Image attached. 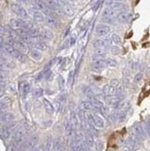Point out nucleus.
Instances as JSON below:
<instances>
[{
  "instance_id": "f257e3e1",
  "label": "nucleus",
  "mask_w": 150,
  "mask_h": 151,
  "mask_svg": "<svg viewBox=\"0 0 150 151\" xmlns=\"http://www.w3.org/2000/svg\"><path fill=\"white\" fill-rule=\"evenodd\" d=\"M87 122L89 123V125L92 127L93 129L95 127L103 129L105 127V122L102 119L101 117H99L96 114H87Z\"/></svg>"
},
{
  "instance_id": "f03ea898",
  "label": "nucleus",
  "mask_w": 150,
  "mask_h": 151,
  "mask_svg": "<svg viewBox=\"0 0 150 151\" xmlns=\"http://www.w3.org/2000/svg\"><path fill=\"white\" fill-rule=\"evenodd\" d=\"M37 142H38V136L36 134L32 135L30 138H28L21 147H19L17 149V151H29V150H32L35 147Z\"/></svg>"
},
{
  "instance_id": "7ed1b4c3",
  "label": "nucleus",
  "mask_w": 150,
  "mask_h": 151,
  "mask_svg": "<svg viewBox=\"0 0 150 151\" xmlns=\"http://www.w3.org/2000/svg\"><path fill=\"white\" fill-rule=\"evenodd\" d=\"M108 67V62L107 60L102 58H97L94 60V63H93V70L95 71V73H101L104 70Z\"/></svg>"
},
{
  "instance_id": "20e7f679",
  "label": "nucleus",
  "mask_w": 150,
  "mask_h": 151,
  "mask_svg": "<svg viewBox=\"0 0 150 151\" xmlns=\"http://www.w3.org/2000/svg\"><path fill=\"white\" fill-rule=\"evenodd\" d=\"M11 9L19 18H22V19H28L29 18L27 11H26L23 6H22L19 4H12Z\"/></svg>"
},
{
  "instance_id": "39448f33",
  "label": "nucleus",
  "mask_w": 150,
  "mask_h": 151,
  "mask_svg": "<svg viewBox=\"0 0 150 151\" xmlns=\"http://www.w3.org/2000/svg\"><path fill=\"white\" fill-rule=\"evenodd\" d=\"M9 125H6V126H2L1 127V138L2 140H8L10 138V136H11V133H12V129L13 127H14L15 125V122H9Z\"/></svg>"
},
{
  "instance_id": "423d86ee",
  "label": "nucleus",
  "mask_w": 150,
  "mask_h": 151,
  "mask_svg": "<svg viewBox=\"0 0 150 151\" xmlns=\"http://www.w3.org/2000/svg\"><path fill=\"white\" fill-rule=\"evenodd\" d=\"M120 13H121L120 10H116V9L107 8L102 12V18L103 19H114L116 18H118Z\"/></svg>"
},
{
  "instance_id": "0eeeda50",
  "label": "nucleus",
  "mask_w": 150,
  "mask_h": 151,
  "mask_svg": "<svg viewBox=\"0 0 150 151\" xmlns=\"http://www.w3.org/2000/svg\"><path fill=\"white\" fill-rule=\"evenodd\" d=\"M95 32L98 36H106L110 32V27L106 24H98L95 27Z\"/></svg>"
},
{
  "instance_id": "6e6552de",
  "label": "nucleus",
  "mask_w": 150,
  "mask_h": 151,
  "mask_svg": "<svg viewBox=\"0 0 150 151\" xmlns=\"http://www.w3.org/2000/svg\"><path fill=\"white\" fill-rule=\"evenodd\" d=\"M133 135L134 137H136L138 140L143 139L145 137V132H144V129H143V127L141 126V124L135 123L133 125Z\"/></svg>"
},
{
  "instance_id": "1a4fd4ad",
  "label": "nucleus",
  "mask_w": 150,
  "mask_h": 151,
  "mask_svg": "<svg viewBox=\"0 0 150 151\" xmlns=\"http://www.w3.org/2000/svg\"><path fill=\"white\" fill-rule=\"evenodd\" d=\"M103 93L105 96H115L121 93V88H114L110 84H106L103 87Z\"/></svg>"
},
{
  "instance_id": "9d476101",
  "label": "nucleus",
  "mask_w": 150,
  "mask_h": 151,
  "mask_svg": "<svg viewBox=\"0 0 150 151\" xmlns=\"http://www.w3.org/2000/svg\"><path fill=\"white\" fill-rule=\"evenodd\" d=\"M93 45L95 48H107L110 47V41L108 39H96Z\"/></svg>"
},
{
  "instance_id": "9b49d317",
  "label": "nucleus",
  "mask_w": 150,
  "mask_h": 151,
  "mask_svg": "<svg viewBox=\"0 0 150 151\" xmlns=\"http://www.w3.org/2000/svg\"><path fill=\"white\" fill-rule=\"evenodd\" d=\"M19 92H21L22 96L23 97H25L30 93L31 85L27 82H22V83H19Z\"/></svg>"
},
{
  "instance_id": "f8f14e48",
  "label": "nucleus",
  "mask_w": 150,
  "mask_h": 151,
  "mask_svg": "<svg viewBox=\"0 0 150 151\" xmlns=\"http://www.w3.org/2000/svg\"><path fill=\"white\" fill-rule=\"evenodd\" d=\"M106 6H107V8L116 9V10H120V11L124 8V5H123L121 2L114 1V0H108V1L106 3Z\"/></svg>"
},
{
  "instance_id": "ddd939ff",
  "label": "nucleus",
  "mask_w": 150,
  "mask_h": 151,
  "mask_svg": "<svg viewBox=\"0 0 150 151\" xmlns=\"http://www.w3.org/2000/svg\"><path fill=\"white\" fill-rule=\"evenodd\" d=\"M106 100L108 104L113 105V106L117 107L119 105V103L121 101V97L119 95L115 96H106Z\"/></svg>"
},
{
  "instance_id": "4468645a",
  "label": "nucleus",
  "mask_w": 150,
  "mask_h": 151,
  "mask_svg": "<svg viewBox=\"0 0 150 151\" xmlns=\"http://www.w3.org/2000/svg\"><path fill=\"white\" fill-rule=\"evenodd\" d=\"M83 94L88 97V99L91 102H93V101H95L96 99V97L95 96L93 90L91 89L89 86H87V85H84V86L83 87Z\"/></svg>"
},
{
  "instance_id": "2eb2a0df",
  "label": "nucleus",
  "mask_w": 150,
  "mask_h": 151,
  "mask_svg": "<svg viewBox=\"0 0 150 151\" xmlns=\"http://www.w3.org/2000/svg\"><path fill=\"white\" fill-rule=\"evenodd\" d=\"M74 128H75V126L73 125V123L70 122V120H68L64 122V130H65V133H66V134L68 136H70L73 134Z\"/></svg>"
},
{
  "instance_id": "dca6fc26",
  "label": "nucleus",
  "mask_w": 150,
  "mask_h": 151,
  "mask_svg": "<svg viewBox=\"0 0 150 151\" xmlns=\"http://www.w3.org/2000/svg\"><path fill=\"white\" fill-rule=\"evenodd\" d=\"M117 19L120 23H127L130 19V13L127 11H122L119 14Z\"/></svg>"
},
{
  "instance_id": "f3484780",
  "label": "nucleus",
  "mask_w": 150,
  "mask_h": 151,
  "mask_svg": "<svg viewBox=\"0 0 150 151\" xmlns=\"http://www.w3.org/2000/svg\"><path fill=\"white\" fill-rule=\"evenodd\" d=\"M119 112H127V110L130 109V103L127 100H121L119 105L117 106Z\"/></svg>"
},
{
  "instance_id": "a211bd4d",
  "label": "nucleus",
  "mask_w": 150,
  "mask_h": 151,
  "mask_svg": "<svg viewBox=\"0 0 150 151\" xmlns=\"http://www.w3.org/2000/svg\"><path fill=\"white\" fill-rule=\"evenodd\" d=\"M61 9H62V12L63 14L67 15L69 17H71L74 15V9L73 8H71V6L68 5V4H65L61 6Z\"/></svg>"
},
{
  "instance_id": "6ab92c4d",
  "label": "nucleus",
  "mask_w": 150,
  "mask_h": 151,
  "mask_svg": "<svg viewBox=\"0 0 150 151\" xmlns=\"http://www.w3.org/2000/svg\"><path fill=\"white\" fill-rule=\"evenodd\" d=\"M43 105H44V108L45 110H47V113L52 114L55 111L54 106L47 99H45V98H44V99H43Z\"/></svg>"
},
{
  "instance_id": "aec40b11",
  "label": "nucleus",
  "mask_w": 150,
  "mask_h": 151,
  "mask_svg": "<svg viewBox=\"0 0 150 151\" xmlns=\"http://www.w3.org/2000/svg\"><path fill=\"white\" fill-rule=\"evenodd\" d=\"M30 57H31L32 60H34L35 61H38V60H41L42 54H41V52L39 51L38 49H32L30 51Z\"/></svg>"
},
{
  "instance_id": "412c9836",
  "label": "nucleus",
  "mask_w": 150,
  "mask_h": 151,
  "mask_svg": "<svg viewBox=\"0 0 150 151\" xmlns=\"http://www.w3.org/2000/svg\"><path fill=\"white\" fill-rule=\"evenodd\" d=\"M80 108L82 110H91L95 108L94 104L90 101H82L80 103Z\"/></svg>"
},
{
  "instance_id": "4be33fe9",
  "label": "nucleus",
  "mask_w": 150,
  "mask_h": 151,
  "mask_svg": "<svg viewBox=\"0 0 150 151\" xmlns=\"http://www.w3.org/2000/svg\"><path fill=\"white\" fill-rule=\"evenodd\" d=\"M32 18H34V19L37 22H43L45 21V18H44V14L39 11H34L32 13Z\"/></svg>"
},
{
  "instance_id": "5701e85b",
  "label": "nucleus",
  "mask_w": 150,
  "mask_h": 151,
  "mask_svg": "<svg viewBox=\"0 0 150 151\" xmlns=\"http://www.w3.org/2000/svg\"><path fill=\"white\" fill-rule=\"evenodd\" d=\"M45 22H47V25L52 26V27L57 25V19L53 15H48L47 18H45Z\"/></svg>"
},
{
  "instance_id": "b1692460",
  "label": "nucleus",
  "mask_w": 150,
  "mask_h": 151,
  "mask_svg": "<svg viewBox=\"0 0 150 151\" xmlns=\"http://www.w3.org/2000/svg\"><path fill=\"white\" fill-rule=\"evenodd\" d=\"M42 37L44 40H52V39L54 38V35H53V32H52L51 31L49 30H45L44 31L42 34H41Z\"/></svg>"
},
{
  "instance_id": "393cba45",
  "label": "nucleus",
  "mask_w": 150,
  "mask_h": 151,
  "mask_svg": "<svg viewBox=\"0 0 150 151\" xmlns=\"http://www.w3.org/2000/svg\"><path fill=\"white\" fill-rule=\"evenodd\" d=\"M14 119V115L12 113H5V114H2L1 116V122H11Z\"/></svg>"
},
{
  "instance_id": "a878e982",
  "label": "nucleus",
  "mask_w": 150,
  "mask_h": 151,
  "mask_svg": "<svg viewBox=\"0 0 150 151\" xmlns=\"http://www.w3.org/2000/svg\"><path fill=\"white\" fill-rule=\"evenodd\" d=\"M84 140H85V142L89 146V147H94V138H93V136L91 134H86L85 135H84Z\"/></svg>"
},
{
  "instance_id": "bb28decb",
  "label": "nucleus",
  "mask_w": 150,
  "mask_h": 151,
  "mask_svg": "<svg viewBox=\"0 0 150 151\" xmlns=\"http://www.w3.org/2000/svg\"><path fill=\"white\" fill-rule=\"evenodd\" d=\"M94 54L96 56V57H104L106 54H107V51H106V48H95V51H94Z\"/></svg>"
},
{
  "instance_id": "cd10ccee",
  "label": "nucleus",
  "mask_w": 150,
  "mask_h": 151,
  "mask_svg": "<svg viewBox=\"0 0 150 151\" xmlns=\"http://www.w3.org/2000/svg\"><path fill=\"white\" fill-rule=\"evenodd\" d=\"M111 41L115 44V45H121V38L118 34H112L111 35Z\"/></svg>"
},
{
  "instance_id": "c85d7f7f",
  "label": "nucleus",
  "mask_w": 150,
  "mask_h": 151,
  "mask_svg": "<svg viewBox=\"0 0 150 151\" xmlns=\"http://www.w3.org/2000/svg\"><path fill=\"white\" fill-rule=\"evenodd\" d=\"M34 47L36 49H39V50H42V51H45L47 49V45H45L43 41H40V42H37L35 43Z\"/></svg>"
},
{
  "instance_id": "c756f323",
  "label": "nucleus",
  "mask_w": 150,
  "mask_h": 151,
  "mask_svg": "<svg viewBox=\"0 0 150 151\" xmlns=\"http://www.w3.org/2000/svg\"><path fill=\"white\" fill-rule=\"evenodd\" d=\"M10 104H11V101H10L9 98L6 97L5 99H2V101H1V109L4 110V109H8L10 106Z\"/></svg>"
},
{
  "instance_id": "7c9ffc66",
  "label": "nucleus",
  "mask_w": 150,
  "mask_h": 151,
  "mask_svg": "<svg viewBox=\"0 0 150 151\" xmlns=\"http://www.w3.org/2000/svg\"><path fill=\"white\" fill-rule=\"evenodd\" d=\"M57 84H58V87H60V90H62L64 88V86H65V80H64L63 76L58 75V77H57Z\"/></svg>"
},
{
  "instance_id": "2f4dec72",
  "label": "nucleus",
  "mask_w": 150,
  "mask_h": 151,
  "mask_svg": "<svg viewBox=\"0 0 150 151\" xmlns=\"http://www.w3.org/2000/svg\"><path fill=\"white\" fill-rule=\"evenodd\" d=\"M107 62H108V67H111V68H114V67H116L117 66V61H116V60H114V58H107Z\"/></svg>"
},
{
  "instance_id": "473e14b6",
  "label": "nucleus",
  "mask_w": 150,
  "mask_h": 151,
  "mask_svg": "<svg viewBox=\"0 0 150 151\" xmlns=\"http://www.w3.org/2000/svg\"><path fill=\"white\" fill-rule=\"evenodd\" d=\"M44 94V90L42 88H35L34 90V97H40Z\"/></svg>"
},
{
  "instance_id": "72a5a7b5",
  "label": "nucleus",
  "mask_w": 150,
  "mask_h": 151,
  "mask_svg": "<svg viewBox=\"0 0 150 151\" xmlns=\"http://www.w3.org/2000/svg\"><path fill=\"white\" fill-rule=\"evenodd\" d=\"M95 148L97 151H103L104 149V144L101 140H97L95 142Z\"/></svg>"
},
{
  "instance_id": "f704fd0d",
  "label": "nucleus",
  "mask_w": 150,
  "mask_h": 151,
  "mask_svg": "<svg viewBox=\"0 0 150 151\" xmlns=\"http://www.w3.org/2000/svg\"><path fill=\"white\" fill-rule=\"evenodd\" d=\"M109 84L114 88H120V82L117 80V79H112V80L110 81Z\"/></svg>"
},
{
  "instance_id": "c9c22d12",
  "label": "nucleus",
  "mask_w": 150,
  "mask_h": 151,
  "mask_svg": "<svg viewBox=\"0 0 150 151\" xmlns=\"http://www.w3.org/2000/svg\"><path fill=\"white\" fill-rule=\"evenodd\" d=\"M142 79H143V73H138L137 74H136L134 76V79H133V82L135 83H138L142 81Z\"/></svg>"
},
{
  "instance_id": "e433bc0d",
  "label": "nucleus",
  "mask_w": 150,
  "mask_h": 151,
  "mask_svg": "<svg viewBox=\"0 0 150 151\" xmlns=\"http://www.w3.org/2000/svg\"><path fill=\"white\" fill-rule=\"evenodd\" d=\"M74 74H75V70H71L70 74H69V85L72 84L73 83V78H74Z\"/></svg>"
},
{
  "instance_id": "4c0bfd02",
  "label": "nucleus",
  "mask_w": 150,
  "mask_h": 151,
  "mask_svg": "<svg viewBox=\"0 0 150 151\" xmlns=\"http://www.w3.org/2000/svg\"><path fill=\"white\" fill-rule=\"evenodd\" d=\"M43 76L47 79V80H49V78L52 77V71L50 70H47L45 71H44L43 73Z\"/></svg>"
},
{
  "instance_id": "58836bf2",
  "label": "nucleus",
  "mask_w": 150,
  "mask_h": 151,
  "mask_svg": "<svg viewBox=\"0 0 150 151\" xmlns=\"http://www.w3.org/2000/svg\"><path fill=\"white\" fill-rule=\"evenodd\" d=\"M111 49H110V51H111V53L113 54V55H119L120 54V52H121V49L118 47H110Z\"/></svg>"
},
{
  "instance_id": "ea45409f",
  "label": "nucleus",
  "mask_w": 150,
  "mask_h": 151,
  "mask_svg": "<svg viewBox=\"0 0 150 151\" xmlns=\"http://www.w3.org/2000/svg\"><path fill=\"white\" fill-rule=\"evenodd\" d=\"M26 58H27V57H26L24 54H22V52L19 53V55L18 56V58H17V60L19 61V62H22V63H23L25 60H26Z\"/></svg>"
},
{
  "instance_id": "a19ab883",
  "label": "nucleus",
  "mask_w": 150,
  "mask_h": 151,
  "mask_svg": "<svg viewBox=\"0 0 150 151\" xmlns=\"http://www.w3.org/2000/svg\"><path fill=\"white\" fill-rule=\"evenodd\" d=\"M145 127H146V134H147V135L150 137V119H148V120L146 122Z\"/></svg>"
},
{
  "instance_id": "79ce46f5",
  "label": "nucleus",
  "mask_w": 150,
  "mask_h": 151,
  "mask_svg": "<svg viewBox=\"0 0 150 151\" xmlns=\"http://www.w3.org/2000/svg\"><path fill=\"white\" fill-rule=\"evenodd\" d=\"M100 4H101V1H100V0H98V1H97V2H95V4L94 5L93 9H93V11H96L97 9H98Z\"/></svg>"
},
{
  "instance_id": "37998d69",
  "label": "nucleus",
  "mask_w": 150,
  "mask_h": 151,
  "mask_svg": "<svg viewBox=\"0 0 150 151\" xmlns=\"http://www.w3.org/2000/svg\"><path fill=\"white\" fill-rule=\"evenodd\" d=\"M69 40H70V47H71V45H73L75 44L76 39H75V37H71L69 39Z\"/></svg>"
},
{
  "instance_id": "c03bdc74",
  "label": "nucleus",
  "mask_w": 150,
  "mask_h": 151,
  "mask_svg": "<svg viewBox=\"0 0 150 151\" xmlns=\"http://www.w3.org/2000/svg\"><path fill=\"white\" fill-rule=\"evenodd\" d=\"M19 2H21V3H22V4H26V5H29L30 3H31V1L30 0H18Z\"/></svg>"
},
{
  "instance_id": "a18cd8bd",
  "label": "nucleus",
  "mask_w": 150,
  "mask_h": 151,
  "mask_svg": "<svg viewBox=\"0 0 150 151\" xmlns=\"http://www.w3.org/2000/svg\"><path fill=\"white\" fill-rule=\"evenodd\" d=\"M32 151H44V150H43L42 147H34Z\"/></svg>"
},
{
  "instance_id": "49530a36",
  "label": "nucleus",
  "mask_w": 150,
  "mask_h": 151,
  "mask_svg": "<svg viewBox=\"0 0 150 151\" xmlns=\"http://www.w3.org/2000/svg\"><path fill=\"white\" fill-rule=\"evenodd\" d=\"M9 89H10V91L15 92V84H14V83L10 84V85H9Z\"/></svg>"
},
{
  "instance_id": "de8ad7c7",
  "label": "nucleus",
  "mask_w": 150,
  "mask_h": 151,
  "mask_svg": "<svg viewBox=\"0 0 150 151\" xmlns=\"http://www.w3.org/2000/svg\"><path fill=\"white\" fill-rule=\"evenodd\" d=\"M114 1H118V2H121V1H124V0H114Z\"/></svg>"
},
{
  "instance_id": "09e8293b",
  "label": "nucleus",
  "mask_w": 150,
  "mask_h": 151,
  "mask_svg": "<svg viewBox=\"0 0 150 151\" xmlns=\"http://www.w3.org/2000/svg\"><path fill=\"white\" fill-rule=\"evenodd\" d=\"M124 151H128V150H124Z\"/></svg>"
}]
</instances>
